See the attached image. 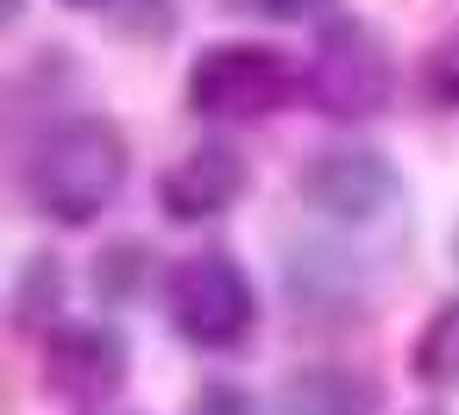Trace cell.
Listing matches in <instances>:
<instances>
[{
	"label": "cell",
	"mask_w": 459,
	"mask_h": 415,
	"mask_svg": "<svg viewBox=\"0 0 459 415\" xmlns=\"http://www.w3.org/2000/svg\"><path fill=\"white\" fill-rule=\"evenodd\" d=\"M70 7H114V0H70Z\"/></svg>",
	"instance_id": "9a60e30c"
},
{
	"label": "cell",
	"mask_w": 459,
	"mask_h": 415,
	"mask_svg": "<svg viewBox=\"0 0 459 415\" xmlns=\"http://www.w3.org/2000/svg\"><path fill=\"white\" fill-rule=\"evenodd\" d=\"M45 384L82 409H101L126 384V340L108 321H70L45 333Z\"/></svg>",
	"instance_id": "8992f818"
},
{
	"label": "cell",
	"mask_w": 459,
	"mask_h": 415,
	"mask_svg": "<svg viewBox=\"0 0 459 415\" xmlns=\"http://www.w3.org/2000/svg\"><path fill=\"white\" fill-rule=\"evenodd\" d=\"M428 89H434V101L459 108V39H446V45L434 51V64H428Z\"/></svg>",
	"instance_id": "7c38bea8"
},
{
	"label": "cell",
	"mask_w": 459,
	"mask_h": 415,
	"mask_svg": "<svg viewBox=\"0 0 459 415\" xmlns=\"http://www.w3.org/2000/svg\"><path fill=\"white\" fill-rule=\"evenodd\" d=\"M139 258H145V252H139L133 239H126V246H114V252L95 264V290H101V296H126V290H133V271H139Z\"/></svg>",
	"instance_id": "8fae6325"
},
{
	"label": "cell",
	"mask_w": 459,
	"mask_h": 415,
	"mask_svg": "<svg viewBox=\"0 0 459 415\" xmlns=\"http://www.w3.org/2000/svg\"><path fill=\"white\" fill-rule=\"evenodd\" d=\"M302 89H308L315 114H327V120H371V114L390 108L396 70H390V51H384V39L371 26L340 20V26L321 32Z\"/></svg>",
	"instance_id": "7a4b0ae2"
},
{
	"label": "cell",
	"mask_w": 459,
	"mask_h": 415,
	"mask_svg": "<svg viewBox=\"0 0 459 415\" xmlns=\"http://www.w3.org/2000/svg\"><path fill=\"white\" fill-rule=\"evenodd\" d=\"M170 321L202 352H233L258 327V302L246 271L227 252H195L170 271Z\"/></svg>",
	"instance_id": "277c9868"
},
{
	"label": "cell",
	"mask_w": 459,
	"mask_h": 415,
	"mask_svg": "<svg viewBox=\"0 0 459 415\" xmlns=\"http://www.w3.org/2000/svg\"><path fill=\"white\" fill-rule=\"evenodd\" d=\"M239 189H246V158H239L233 145H195V151H183V158L164 170L158 202H164L170 220L189 227V220L227 214V208L239 202Z\"/></svg>",
	"instance_id": "52a82bcc"
},
{
	"label": "cell",
	"mask_w": 459,
	"mask_h": 415,
	"mask_svg": "<svg viewBox=\"0 0 459 415\" xmlns=\"http://www.w3.org/2000/svg\"><path fill=\"white\" fill-rule=\"evenodd\" d=\"M377 390L340 365H308L283 377V415H371Z\"/></svg>",
	"instance_id": "ba28073f"
},
{
	"label": "cell",
	"mask_w": 459,
	"mask_h": 415,
	"mask_svg": "<svg viewBox=\"0 0 459 415\" xmlns=\"http://www.w3.org/2000/svg\"><path fill=\"white\" fill-rule=\"evenodd\" d=\"M239 13H264V20H302L315 7H327V0H233Z\"/></svg>",
	"instance_id": "5bb4252c"
},
{
	"label": "cell",
	"mask_w": 459,
	"mask_h": 415,
	"mask_svg": "<svg viewBox=\"0 0 459 415\" xmlns=\"http://www.w3.org/2000/svg\"><path fill=\"white\" fill-rule=\"evenodd\" d=\"M296 195L327 214V220H346V227H365L377 220L390 202H396V170L384 151L371 145H321L302 170H296Z\"/></svg>",
	"instance_id": "5b68a950"
},
{
	"label": "cell",
	"mask_w": 459,
	"mask_h": 415,
	"mask_svg": "<svg viewBox=\"0 0 459 415\" xmlns=\"http://www.w3.org/2000/svg\"><path fill=\"white\" fill-rule=\"evenodd\" d=\"M89 415H126V409H89Z\"/></svg>",
	"instance_id": "2e32d148"
},
{
	"label": "cell",
	"mask_w": 459,
	"mask_h": 415,
	"mask_svg": "<svg viewBox=\"0 0 459 415\" xmlns=\"http://www.w3.org/2000/svg\"><path fill=\"white\" fill-rule=\"evenodd\" d=\"M64 308V264L51 252H32L13 277V321L20 327H51Z\"/></svg>",
	"instance_id": "30bf717a"
},
{
	"label": "cell",
	"mask_w": 459,
	"mask_h": 415,
	"mask_svg": "<svg viewBox=\"0 0 459 415\" xmlns=\"http://www.w3.org/2000/svg\"><path fill=\"white\" fill-rule=\"evenodd\" d=\"M189 415H258V409H252V396L239 384H202V396H195Z\"/></svg>",
	"instance_id": "4fadbf2b"
},
{
	"label": "cell",
	"mask_w": 459,
	"mask_h": 415,
	"mask_svg": "<svg viewBox=\"0 0 459 415\" xmlns=\"http://www.w3.org/2000/svg\"><path fill=\"white\" fill-rule=\"evenodd\" d=\"M415 377L428 390H453L459 384V296L440 302L428 315V327L415 333Z\"/></svg>",
	"instance_id": "9c48e42d"
},
{
	"label": "cell",
	"mask_w": 459,
	"mask_h": 415,
	"mask_svg": "<svg viewBox=\"0 0 459 415\" xmlns=\"http://www.w3.org/2000/svg\"><path fill=\"white\" fill-rule=\"evenodd\" d=\"M296 95V70L271 45H208L189 64V108L202 120H264Z\"/></svg>",
	"instance_id": "3957f363"
},
{
	"label": "cell",
	"mask_w": 459,
	"mask_h": 415,
	"mask_svg": "<svg viewBox=\"0 0 459 415\" xmlns=\"http://www.w3.org/2000/svg\"><path fill=\"white\" fill-rule=\"evenodd\" d=\"M126 189V139L101 114H76L51 126L26 158V202L57 227H89Z\"/></svg>",
	"instance_id": "6da1fadb"
}]
</instances>
